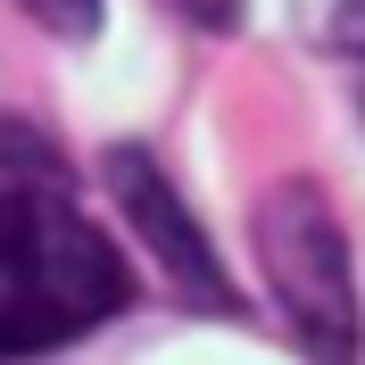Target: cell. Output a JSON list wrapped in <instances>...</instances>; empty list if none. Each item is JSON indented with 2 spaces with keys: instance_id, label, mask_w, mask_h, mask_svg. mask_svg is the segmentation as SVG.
Segmentation results:
<instances>
[{
  "instance_id": "obj_1",
  "label": "cell",
  "mask_w": 365,
  "mask_h": 365,
  "mask_svg": "<svg viewBox=\"0 0 365 365\" xmlns=\"http://www.w3.org/2000/svg\"><path fill=\"white\" fill-rule=\"evenodd\" d=\"M133 266L75 207V182L34 125L0 116V357H42L116 316Z\"/></svg>"
},
{
  "instance_id": "obj_2",
  "label": "cell",
  "mask_w": 365,
  "mask_h": 365,
  "mask_svg": "<svg viewBox=\"0 0 365 365\" xmlns=\"http://www.w3.org/2000/svg\"><path fill=\"white\" fill-rule=\"evenodd\" d=\"M250 232H257V266H266V291L291 324V341L316 365H357L365 324H357V282H349V232L324 200V182L316 175L274 182L250 207Z\"/></svg>"
},
{
  "instance_id": "obj_3",
  "label": "cell",
  "mask_w": 365,
  "mask_h": 365,
  "mask_svg": "<svg viewBox=\"0 0 365 365\" xmlns=\"http://www.w3.org/2000/svg\"><path fill=\"white\" fill-rule=\"evenodd\" d=\"M100 175H108L116 207L133 216L141 250L158 257V274H166V282H175L182 299H200V307H216V316H241V291H232L225 257L207 250V232L191 225V207L175 200V182L158 175V158H141V150H108V158H100Z\"/></svg>"
},
{
  "instance_id": "obj_4",
  "label": "cell",
  "mask_w": 365,
  "mask_h": 365,
  "mask_svg": "<svg viewBox=\"0 0 365 365\" xmlns=\"http://www.w3.org/2000/svg\"><path fill=\"white\" fill-rule=\"evenodd\" d=\"M58 34H91V17H100V0H34Z\"/></svg>"
},
{
  "instance_id": "obj_5",
  "label": "cell",
  "mask_w": 365,
  "mask_h": 365,
  "mask_svg": "<svg viewBox=\"0 0 365 365\" xmlns=\"http://www.w3.org/2000/svg\"><path fill=\"white\" fill-rule=\"evenodd\" d=\"M332 25H341L349 50H365V0H332Z\"/></svg>"
}]
</instances>
